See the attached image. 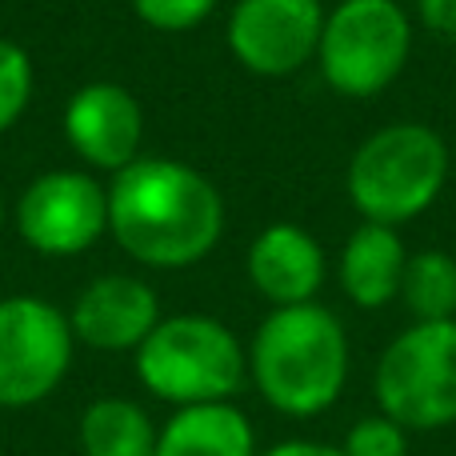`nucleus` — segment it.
Returning a JSON list of instances; mask_svg holds the SVG:
<instances>
[{"instance_id":"nucleus-22","label":"nucleus","mask_w":456,"mask_h":456,"mask_svg":"<svg viewBox=\"0 0 456 456\" xmlns=\"http://www.w3.org/2000/svg\"><path fill=\"white\" fill-rule=\"evenodd\" d=\"M0 224H4V197H0Z\"/></svg>"},{"instance_id":"nucleus-19","label":"nucleus","mask_w":456,"mask_h":456,"mask_svg":"<svg viewBox=\"0 0 456 456\" xmlns=\"http://www.w3.org/2000/svg\"><path fill=\"white\" fill-rule=\"evenodd\" d=\"M136 16L160 32H189L216 8V0H133Z\"/></svg>"},{"instance_id":"nucleus-8","label":"nucleus","mask_w":456,"mask_h":456,"mask_svg":"<svg viewBox=\"0 0 456 456\" xmlns=\"http://www.w3.org/2000/svg\"><path fill=\"white\" fill-rule=\"evenodd\" d=\"M16 228L40 256L88 252L109 228V189H101L88 173H45L20 192Z\"/></svg>"},{"instance_id":"nucleus-21","label":"nucleus","mask_w":456,"mask_h":456,"mask_svg":"<svg viewBox=\"0 0 456 456\" xmlns=\"http://www.w3.org/2000/svg\"><path fill=\"white\" fill-rule=\"evenodd\" d=\"M260 456H345L337 444H321V441H284V444H273L268 452Z\"/></svg>"},{"instance_id":"nucleus-4","label":"nucleus","mask_w":456,"mask_h":456,"mask_svg":"<svg viewBox=\"0 0 456 456\" xmlns=\"http://www.w3.org/2000/svg\"><path fill=\"white\" fill-rule=\"evenodd\" d=\"M248 356L228 324L200 313L165 316L136 348V377L152 396L176 404L228 401L244 385Z\"/></svg>"},{"instance_id":"nucleus-9","label":"nucleus","mask_w":456,"mask_h":456,"mask_svg":"<svg viewBox=\"0 0 456 456\" xmlns=\"http://www.w3.org/2000/svg\"><path fill=\"white\" fill-rule=\"evenodd\" d=\"M321 0H236L228 16V48L256 77H289L321 48Z\"/></svg>"},{"instance_id":"nucleus-2","label":"nucleus","mask_w":456,"mask_h":456,"mask_svg":"<svg viewBox=\"0 0 456 456\" xmlns=\"http://www.w3.org/2000/svg\"><path fill=\"white\" fill-rule=\"evenodd\" d=\"M248 372L276 412L316 417L345 393L348 337L337 316L316 300L273 308L252 337Z\"/></svg>"},{"instance_id":"nucleus-15","label":"nucleus","mask_w":456,"mask_h":456,"mask_svg":"<svg viewBox=\"0 0 456 456\" xmlns=\"http://www.w3.org/2000/svg\"><path fill=\"white\" fill-rule=\"evenodd\" d=\"M85 456H157V428L141 404L125 396H101L80 417Z\"/></svg>"},{"instance_id":"nucleus-12","label":"nucleus","mask_w":456,"mask_h":456,"mask_svg":"<svg viewBox=\"0 0 456 456\" xmlns=\"http://www.w3.org/2000/svg\"><path fill=\"white\" fill-rule=\"evenodd\" d=\"M248 281L276 308L313 305L324 284V248L297 224H268L248 248Z\"/></svg>"},{"instance_id":"nucleus-14","label":"nucleus","mask_w":456,"mask_h":456,"mask_svg":"<svg viewBox=\"0 0 456 456\" xmlns=\"http://www.w3.org/2000/svg\"><path fill=\"white\" fill-rule=\"evenodd\" d=\"M157 456H256V433L236 404H184L157 433Z\"/></svg>"},{"instance_id":"nucleus-13","label":"nucleus","mask_w":456,"mask_h":456,"mask_svg":"<svg viewBox=\"0 0 456 456\" xmlns=\"http://www.w3.org/2000/svg\"><path fill=\"white\" fill-rule=\"evenodd\" d=\"M404 265H409V252H404L396 228L364 221L340 252V289L353 305L380 308L401 292Z\"/></svg>"},{"instance_id":"nucleus-3","label":"nucleus","mask_w":456,"mask_h":456,"mask_svg":"<svg viewBox=\"0 0 456 456\" xmlns=\"http://www.w3.org/2000/svg\"><path fill=\"white\" fill-rule=\"evenodd\" d=\"M449 144L428 125H388L356 149L348 165V197L372 224H404L420 216L449 181Z\"/></svg>"},{"instance_id":"nucleus-7","label":"nucleus","mask_w":456,"mask_h":456,"mask_svg":"<svg viewBox=\"0 0 456 456\" xmlns=\"http://www.w3.org/2000/svg\"><path fill=\"white\" fill-rule=\"evenodd\" d=\"M72 324L40 297L0 300V409H28L72 369Z\"/></svg>"},{"instance_id":"nucleus-11","label":"nucleus","mask_w":456,"mask_h":456,"mask_svg":"<svg viewBox=\"0 0 456 456\" xmlns=\"http://www.w3.org/2000/svg\"><path fill=\"white\" fill-rule=\"evenodd\" d=\"M72 337L101 353H128L160 324V300L144 281L125 273L96 276L72 305Z\"/></svg>"},{"instance_id":"nucleus-18","label":"nucleus","mask_w":456,"mask_h":456,"mask_svg":"<svg viewBox=\"0 0 456 456\" xmlns=\"http://www.w3.org/2000/svg\"><path fill=\"white\" fill-rule=\"evenodd\" d=\"M409 428H401L393 417L377 412V417H364L348 428L340 452L345 456H409Z\"/></svg>"},{"instance_id":"nucleus-5","label":"nucleus","mask_w":456,"mask_h":456,"mask_svg":"<svg viewBox=\"0 0 456 456\" xmlns=\"http://www.w3.org/2000/svg\"><path fill=\"white\" fill-rule=\"evenodd\" d=\"M372 393L401 428L433 433L456 420V321H417L380 353Z\"/></svg>"},{"instance_id":"nucleus-17","label":"nucleus","mask_w":456,"mask_h":456,"mask_svg":"<svg viewBox=\"0 0 456 456\" xmlns=\"http://www.w3.org/2000/svg\"><path fill=\"white\" fill-rule=\"evenodd\" d=\"M32 85H37V72H32L28 53L0 37V133H8L24 117L32 101Z\"/></svg>"},{"instance_id":"nucleus-20","label":"nucleus","mask_w":456,"mask_h":456,"mask_svg":"<svg viewBox=\"0 0 456 456\" xmlns=\"http://www.w3.org/2000/svg\"><path fill=\"white\" fill-rule=\"evenodd\" d=\"M420 20H425L428 32L444 40H456V0H417Z\"/></svg>"},{"instance_id":"nucleus-10","label":"nucleus","mask_w":456,"mask_h":456,"mask_svg":"<svg viewBox=\"0 0 456 456\" xmlns=\"http://www.w3.org/2000/svg\"><path fill=\"white\" fill-rule=\"evenodd\" d=\"M144 133V117L136 96L125 85L93 80L64 109V136L93 168L120 173L136 160Z\"/></svg>"},{"instance_id":"nucleus-1","label":"nucleus","mask_w":456,"mask_h":456,"mask_svg":"<svg viewBox=\"0 0 456 456\" xmlns=\"http://www.w3.org/2000/svg\"><path fill=\"white\" fill-rule=\"evenodd\" d=\"M109 228L133 260L184 268L205 260L224 232V200L205 173L168 157H136L109 189Z\"/></svg>"},{"instance_id":"nucleus-16","label":"nucleus","mask_w":456,"mask_h":456,"mask_svg":"<svg viewBox=\"0 0 456 456\" xmlns=\"http://www.w3.org/2000/svg\"><path fill=\"white\" fill-rule=\"evenodd\" d=\"M401 297L417 321H456V260L436 248L409 256Z\"/></svg>"},{"instance_id":"nucleus-6","label":"nucleus","mask_w":456,"mask_h":456,"mask_svg":"<svg viewBox=\"0 0 456 456\" xmlns=\"http://www.w3.org/2000/svg\"><path fill=\"white\" fill-rule=\"evenodd\" d=\"M412 24L396 0H340L324 16L316 61L340 96H377L401 77Z\"/></svg>"}]
</instances>
